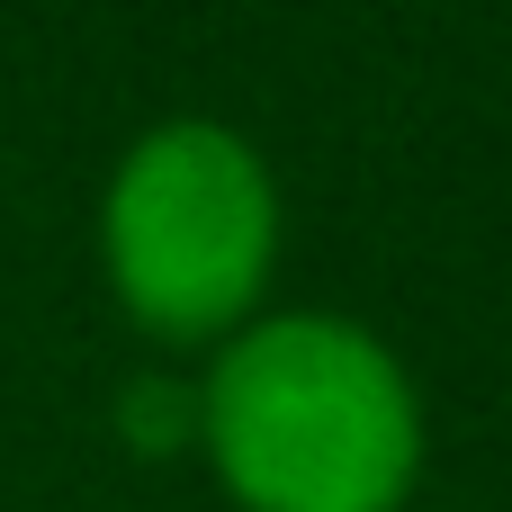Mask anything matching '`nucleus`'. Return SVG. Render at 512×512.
<instances>
[{"label":"nucleus","instance_id":"f257e3e1","mask_svg":"<svg viewBox=\"0 0 512 512\" xmlns=\"http://www.w3.org/2000/svg\"><path fill=\"white\" fill-rule=\"evenodd\" d=\"M198 450L234 512H396L423 468V405L369 324L252 315L198 378Z\"/></svg>","mask_w":512,"mask_h":512},{"label":"nucleus","instance_id":"7ed1b4c3","mask_svg":"<svg viewBox=\"0 0 512 512\" xmlns=\"http://www.w3.org/2000/svg\"><path fill=\"white\" fill-rule=\"evenodd\" d=\"M117 432H126V450H144V459L189 450V441H198V387H180V378H126V387H117Z\"/></svg>","mask_w":512,"mask_h":512},{"label":"nucleus","instance_id":"f03ea898","mask_svg":"<svg viewBox=\"0 0 512 512\" xmlns=\"http://www.w3.org/2000/svg\"><path fill=\"white\" fill-rule=\"evenodd\" d=\"M99 270L135 333L234 342L279 270V180L225 117L144 126L99 189Z\"/></svg>","mask_w":512,"mask_h":512}]
</instances>
